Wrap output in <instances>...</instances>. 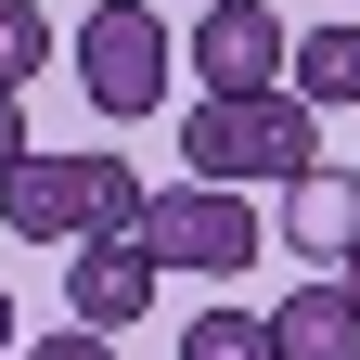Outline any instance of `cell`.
<instances>
[{
  "label": "cell",
  "instance_id": "5bb4252c",
  "mask_svg": "<svg viewBox=\"0 0 360 360\" xmlns=\"http://www.w3.org/2000/svg\"><path fill=\"white\" fill-rule=\"evenodd\" d=\"M0 360H13V296H0Z\"/></svg>",
  "mask_w": 360,
  "mask_h": 360
},
{
  "label": "cell",
  "instance_id": "9c48e42d",
  "mask_svg": "<svg viewBox=\"0 0 360 360\" xmlns=\"http://www.w3.org/2000/svg\"><path fill=\"white\" fill-rule=\"evenodd\" d=\"M296 90L309 103H360V26H309L296 39Z\"/></svg>",
  "mask_w": 360,
  "mask_h": 360
},
{
  "label": "cell",
  "instance_id": "3957f363",
  "mask_svg": "<svg viewBox=\"0 0 360 360\" xmlns=\"http://www.w3.org/2000/svg\"><path fill=\"white\" fill-rule=\"evenodd\" d=\"M142 245H155V270H206V283H232V270L257 257V206H245V180H167L155 219H142Z\"/></svg>",
  "mask_w": 360,
  "mask_h": 360
},
{
  "label": "cell",
  "instance_id": "5b68a950",
  "mask_svg": "<svg viewBox=\"0 0 360 360\" xmlns=\"http://www.w3.org/2000/svg\"><path fill=\"white\" fill-rule=\"evenodd\" d=\"M283 26H270V0H206V26H193V77L206 90H283Z\"/></svg>",
  "mask_w": 360,
  "mask_h": 360
},
{
  "label": "cell",
  "instance_id": "9a60e30c",
  "mask_svg": "<svg viewBox=\"0 0 360 360\" xmlns=\"http://www.w3.org/2000/svg\"><path fill=\"white\" fill-rule=\"evenodd\" d=\"M155 13H167V0H155Z\"/></svg>",
  "mask_w": 360,
  "mask_h": 360
},
{
  "label": "cell",
  "instance_id": "7a4b0ae2",
  "mask_svg": "<svg viewBox=\"0 0 360 360\" xmlns=\"http://www.w3.org/2000/svg\"><path fill=\"white\" fill-rule=\"evenodd\" d=\"M167 13H155V0H90V26H77V90H90V103H103V116H155L167 103Z\"/></svg>",
  "mask_w": 360,
  "mask_h": 360
},
{
  "label": "cell",
  "instance_id": "8992f818",
  "mask_svg": "<svg viewBox=\"0 0 360 360\" xmlns=\"http://www.w3.org/2000/svg\"><path fill=\"white\" fill-rule=\"evenodd\" d=\"M65 309L77 322H103V335H129L155 309V245H116V232H77V270H65Z\"/></svg>",
  "mask_w": 360,
  "mask_h": 360
},
{
  "label": "cell",
  "instance_id": "52a82bcc",
  "mask_svg": "<svg viewBox=\"0 0 360 360\" xmlns=\"http://www.w3.org/2000/svg\"><path fill=\"white\" fill-rule=\"evenodd\" d=\"M270 347L283 360H360V283L347 270H296V296L270 309Z\"/></svg>",
  "mask_w": 360,
  "mask_h": 360
},
{
  "label": "cell",
  "instance_id": "4fadbf2b",
  "mask_svg": "<svg viewBox=\"0 0 360 360\" xmlns=\"http://www.w3.org/2000/svg\"><path fill=\"white\" fill-rule=\"evenodd\" d=\"M39 142H26V116H13V90H0V167H26Z\"/></svg>",
  "mask_w": 360,
  "mask_h": 360
},
{
  "label": "cell",
  "instance_id": "7c38bea8",
  "mask_svg": "<svg viewBox=\"0 0 360 360\" xmlns=\"http://www.w3.org/2000/svg\"><path fill=\"white\" fill-rule=\"evenodd\" d=\"M26 360H116V335H103V322H65L52 347H26Z\"/></svg>",
  "mask_w": 360,
  "mask_h": 360
},
{
  "label": "cell",
  "instance_id": "30bf717a",
  "mask_svg": "<svg viewBox=\"0 0 360 360\" xmlns=\"http://www.w3.org/2000/svg\"><path fill=\"white\" fill-rule=\"evenodd\" d=\"M180 360H283V347H270L257 309H193L180 322Z\"/></svg>",
  "mask_w": 360,
  "mask_h": 360
},
{
  "label": "cell",
  "instance_id": "8fae6325",
  "mask_svg": "<svg viewBox=\"0 0 360 360\" xmlns=\"http://www.w3.org/2000/svg\"><path fill=\"white\" fill-rule=\"evenodd\" d=\"M52 65V26H39V0H0V90H26Z\"/></svg>",
  "mask_w": 360,
  "mask_h": 360
},
{
  "label": "cell",
  "instance_id": "ba28073f",
  "mask_svg": "<svg viewBox=\"0 0 360 360\" xmlns=\"http://www.w3.org/2000/svg\"><path fill=\"white\" fill-rule=\"evenodd\" d=\"M283 245L309 270H347V245H360V180L347 167H296L283 180Z\"/></svg>",
  "mask_w": 360,
  "mask_h": 360
},
{
  "label": "cell",
  "instance_id": "277c9868",
  "mask_svg": "<svg viewBox=\"0 0 360 360\" xmlns=\"http://www.w3.org/2000/svg\"><path fill=\"white\" fill-rule=\"evenodd\" d=\"M103 180H116V155H26V167H0V232L77 245L103 219Z\"/></svg>",
  "mask_w": 360,
  "mask_h": 360
},
{
  "label": "cell",
  "instance_id": "2e32d148",
  "mask_svg": "<svg viewBox=\"0 0 360 360\" xmlns=\"http://www.w3.org/2000/svg\"><path fill=\"white\" fill-rule=\"evenodd\" d=\"M13 360H26V347H13Z\"/></svg>",
  "mask_w": 360,
  "mask_h": 360
},
{
  "label": "cell",
  "instance_id": "6da1fadb",
  "mask_svg": "<svg viewBox=\"0 0 360 360\" xmlns=\"http://www.w3.org/2000/svg\"><path fill=\"white\" fill-rule=\"evenodd\" d=\"M180 167L193 180H296V167H322V103L309 90H206L180 116Z\"/></svg>",
  "mask_w": 360,
  "mask_h": 360
}]
</instances>
